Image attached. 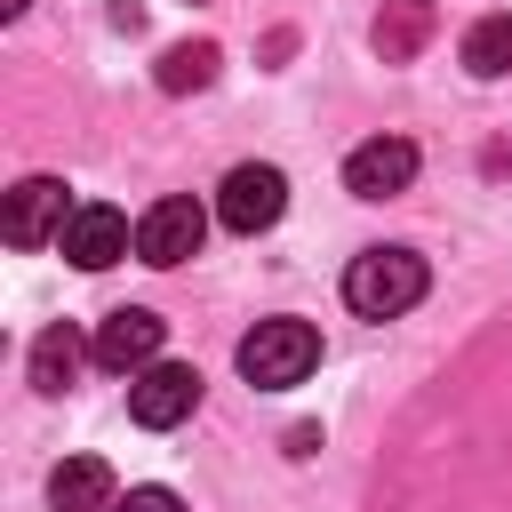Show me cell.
<instances>
[{"instance_id": "cell-1", "label": "cell", "mask_w": 512, "mask_h": 512, "mask_svg": "<svg viewBox=\"0 0 512 512\" xmlns=\"http://www.w3.org/2000/svg\"><path fill=\"white\" fill-rule=\"evenodd\" d=\"M424 288H432V272H424L416 248H360L352 272H344V304L360 320H400V312L424 304Z\"/></svg>"}, {"instance_id": "cell-2", "label": "cell", "mask_w": 512, "mask_h": 512, "mask_svg": "<svg viewBox=\"0 0 512 512\" xmlns=\"http://www.w3.org/2000/svg\"><path fill=\"white\" fill-rule=\"evenodd\" d=\"M312 368H320V328L296 320V312L256 320V328L240 336V376H248L256 392H288V384H304Z\"/></svg>"}, {"instance_id": "cell-3", "label": "cell", "mask_w": 512, "mask_h": 512, "mask_svg": "<svg viewBox=\"0 0 512 512\" xmlns=\"http://www.w3.org/2000/svg\"><path fill=\"white\" fill-rule=\"evenodd\" d=\"M280 208H288V176H280L272 160H240V168L224 176V192H216V224H224V232H240V240L272 232V224H280Z\"/></svg>"}, {"instance_id": "cell-4", "label": "cell", "mask_w": 512, "mask_h": 512, "mask_svg": "<svg viewBox=\"0 0 512 512\" xmlns=\"http://www.w3.org/2000/svg\"><path fill=\"white\" fill-rule=\"evenodd\" d=\"M192 408H200V368H184V360H152V368L128 376V416H136L144 432H176Z\"/></svg>"}, {"instance_id": "cell-5", "label": "cell", "mask_w": 512, "mask_h": 512, "mask_svg": "<svg viewBox=\"0 0 512 512\" xmlns=\"http://www.w3.org/2000/svg\"><path fill=\"white\" fill-rule=\"evenodd\" d=\"M200 240H208V216H200V200H184V192H168V200H152L144 216H136V256L144 264H184V256H200Z\"/></svg>"}, {"instance_id": "cell-6", "label": "cell", "mask_w": 512, "mask_h": 512, "mask_svg": "<svg viewBox=\"0 0 512 512\" xmlns=\"http://www.w3.org/2000/svg\"><path fill=\"white\" fill-rule=\"evenodd\" d=\"M56 248L80 264V272H104V264H120L128 248H136V224L112 208V200H80L72 216H64V232H56Z\"/></svg>"}, {"instance_id": "cell-7", "label": "cell", "mask_w": 512, "mask_h": 512, "mask_svg": "<svg viewBox=\"0 0 512 512\" xmlns=\"http://www.w3.org/2000/svg\"><path fill=\"white\" fill-rule=\"evenodd\" d=\"M416 168H424V152H416L408 136H368V144H352V160H344V192L392 200V192L416 184Z\"/></svg>"}, {"instance_id": "cell-8", "label": "cell", "mask_w": 512, "mask_h": 512, "mask_svg": "<svg viewBox=\"0 0 512 512\" xmlns=\"http://www.w3.org/2000/svg\"><path fill=\"white\" fill-rule=\"evenodd\" d=\"M72 208H80V200H64V176H24V184L8 192V208H0V232H8L16 248H40V240L64 232Z\"/></svg>"}, {"instance_id": "cell-9", "label": "cell", "mask_w": 512, "mask_h": 512, "mask_svg": "<svg viewBox=\"0 0 512 512\" xmlns=\"http://www.w3.org/2000/svg\"><path fill=\"white\" fill-rule=\"evenodd\" d=\"M152 360H160V312H144V304L104 312V328H96V368L136 376V368H152Z\"/></svg>"}, {"instance_id": "cell-10", "label": "cell", "mask_w": 512, "mask_h": 512, "mask_svg": "<svg viewBox=\"0 0 512 512\" xmlns=\"http://www.w3.org/2000/svg\"><path fill=\"white\" fill-rule=\"evenodd\" d=\"M48 504L56 512H112V464L104 456H64L48 472Z\"/></svg>"}, {"instance_id": "cell-11", "label": "cell", "mask_w": 512, "mask_h": 512, "mask_svg": "<svg viewBox=\"0 0 512 512\" xmlns=\"http://www.w3.org/2000/svg\"><path fill=\"white\" fill-rule=\"evenodd\" d=\"M80 360H96V344H80V328L72 320H56V328H40V344H32V392H64L72 376H80Z\"/></svg>"}, {"instance_id": "cell-12", "label": "cell", "mask_w": 512, "mask_h": 512, "mask_svg": "<svg viewBox=\"0 0 512 512\" xmlns=\"http://www.w3.org/2000/svg\"><path fill=\"white\" fill-rule=\"evenodd\" d=\"M432 32H440V8H432V0H392V8L376 16V56H384V64H408Z\"/></svg>"}, {"instance_id": "cell-13", "label": "cell", "mask_w": 512, "mask_h": 512, "mask_svg": "<svg viewBox=\"0 0 512 512\" xmlns=\"http://www.w3.org/2000/svg\"><path fill=\"white\" fill-rule=\"evenodd\" d=\"M464 72H480V80H504L512 72V16H480L464 32Z\"/></svg>"}, {"instance_id": "cell-14", "label": "cell", "mask_w": 512, "mask_h": 512, "mask_svg": "<svg viewBox=\"0 0 512 512\" xmlns=\"http://www.w3.org/2000/svg\"><path fill=\"white\" fill-rule=\"evenodd\" d=\"M216 80V40H176L168 56H160V88L168 96H192V88H208Z\"/></svg>"}, {"instance_id": "cell-15", "label": "cell", "mask_w": 512, "mask_h": 512, "mask_svg": "<svg viewBox=\"0 0 512 512\" xmlns=\"http://www.w3.org/2000/svg\"><path fill=\"white\" fill-rule=\"evenodd\" d=\"M112 512H184V504H176V488H128V504H112Z\"/></svg>"}, {"instance_id": "cell-16", "label": "cell", "mask_w": 512, "mask_h": 512, "mask_svg": "<svg viewBox=\"0 0 512 512\" xmlns=\"http://www.w3.org/2000/svg\"><path fill=\"white\" fill-rule=\"evenodd\" d=\"M0 16H24V0H0Z\"/></svg>"}]
</instances>
